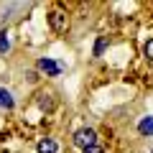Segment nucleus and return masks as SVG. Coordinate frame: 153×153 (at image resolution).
<instances>
[{
  "instance_id": "7",
  "label": "nucleus",
  "mask_w": 153,
  "mask_h": 153,
  "mask_svg": "<svg viewBox=\"0 0 153 153\" xmlns=\"http://www.w3.org/2000/svg\"><path fill=\"white\" fill-rule=\"evenodd\" d=\"M10 49V36H8V31L0 33V54H5V51Z\"/></svg>"
},
{
  "instance_id": "1",
  "label": "nucleus",
  "mask_w": 153,
  "mask_h": 153,
  "mask_svg": "<svg viewBox=\"0 0 153 153\" xmlns=\"http://www.w3.org/2000/svg\"><path fill=\"white\" fill-rule=\"evenodd\" d=\"M71 140H74V146L76 148H89V146H97V130H94V128H79V130L74 133V135H71Z\"/></svg>"
},
{
  "instance_id": "4",
  "label": "nucleus",
  "mask_w": 153,
  "mask_h": 153,
  "mask_svg": "<svg viewBox=\"0 0 153 153\" xmlns=\"http://www.w3.org/2000/svg\"><path fill=\"white\" fill-rule=\"evenodd\" d=\"M36 153H59V143L54 138H41L36 146Z\"/></svg>"
},
{
  "instance_id": "11",
  "label": "nucleus",
  "mask_w": 153,
  "mask_h": 153,
  "mask_svg": "<svg viewBox=\"0 0 153 153\" xmlns=\"http://www.w3.org/2000/svg\"><path fill=\"white\" fill-rule=\"evenodd\" d=\"M82 153H105V148H102V146L97 143V146H89V148H84Z\"/></svg>"
},
{
  "instance_id": "2",
  "label": "nucleus",
  "mask_w": 153,
  "mask_h": 153,
  "mask_svg": "<svg viewBox=\"0 0 153 153\" xmlns=\"http://www.w3.org/2000/svg\"><path fill=\"white\" fill-rule=\"evenodd\" d=\"M49 26L54 28L56 33H64L66 28H69V21H66V13H61V10H51V13H49Z\"/></svg>"
},
{
  "instance_id": "9",
  "label": "nucleus",
  "mask_w": 153,
  "mask_h": 153,
  "mask_svg": "<svg viewBox=\"0 0 153 153\" xmlns=\"http://www.w3.org/2000/svg\"><path fill=\"white\" fill-rule=\"evenodd\" d=\"M143 54H146V59L153 61V38H148L146 44H143Z\"/></svg>"
},
{
  "instance_id": "3",
  "label": "nucleus",
  "mask_w": 153,
  "mask_h": 153,
  "mask_svg": "<svg viewBox=\"0 0 153 153\" xmlns=\"http://www.w3.org/2000/svg\"><path fill=\"white\" fill-rule=\"evenodd\" d=\"M38 71H44V74H49V76H59L61 74V69H64V64H59V61H54V59H38Z\"/></svg>"
},
{
  "instance_id": "6",
  "label": "nucleus",
  "mask_w": 153,
  "mask_h": 153,
  "mask_svg": "<svg viewBox=\"0 0 153 153\" xmlns=\"http://www.w3.org/2000/svg\"><path fill=\"white\" fill-rule=\"evenodd\" d=\"M138 133H140V135L153 138V115H146V117H140V123H138Z\"/></svg>"
},
{
  "instance_id": "8",
  "label": "nucleus",
  "mask_w": 153,
  "mask_h": 153,
  "mask_svg": "<svg viewBox=\"0 0 153 153\" xmlns=\"http://www.w3.org/2000/svg\"><path fill=\"white\" fill-rule=\"evenodd\" d=\"M105 46H107V38H105V36H100L97 41H94V56H102Z\"/></svg>"
},
{
  "instance_id": "10",
  "label": "nucleus",
  "mask_w": 153,
  "mask_h": 153,
  "mask_svg": "<svg viewBox=\"0 0 153 153\" xmlns=\"http://www.w3.org/2000/svg\"><path fill=\"white\" fill-rule=\"evenodd\" d=\"M51 94H41V100H38V105H41V110H51Z\"/></svg>"
},
{
  "instance_id": "5",
  "label": "nucleus",
  "mask_w": 153,
  "mask_h": 153,
  "mask_svg": "<svg viewBox=\"0 0 153 153\" xmlns=\"http://www.w3.org/2000/svg\"><path fill=\"white\" fill-rule=\"evenodd\" d=\"M16 107V97H13L10 89L0 87V110H13Z\"/></svg>"
},
{
  "instance_id": "12",
  "label": "nucleus",
  "mask_w": 153,
  "mask_h": 153,
  "mask_svg": "<svg viewBox=\"0 0 153 153\" xmlns=\"http://www.w3.org/2000/svg\"><path fill=\"white\" fill-rule=\"evenodd\" d=\"M148 153H153V146H151V148H148Z\"/></svg>"
}]
</instances>
